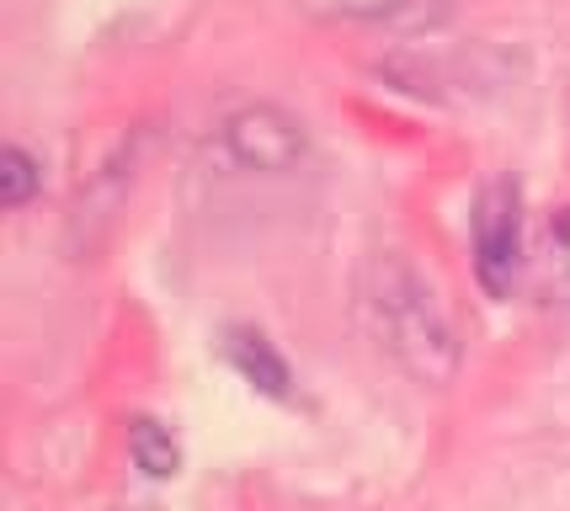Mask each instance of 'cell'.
Returning <instances> with one entry per match:
<instances>
[{
  "mask_svg": "<svg viewBox=\"0 0 570 511\" xmlns=\"http://www.w3.org/2000/svg\"><path fill=\"white\" fill-rule=\"evenodd\" d=\"M474 277L491 298H512L522 277V193L512 181L474 197Z\"/></svg>",
  "mask_w": 570,
  "mask_h": 511,
  "instance_id": "2",
  "label": "cell"
},
{
  "mask_svg": "<svg viewBox=\"0 0 570 511\" xmlns=\"http://www.w3.org/2000/svg\"><path fill=\"white\" fill-rule=\"evenodd\" d=\"M128 459L139 463L149 480H171L176 469H181V448H176V438L160 421L134 415V421H128Z\"/></svg>",
  "mask_w": 570,
  "mask_h": 511,
  "instance_id": "5",
  "label": "cell"
},
{
  "mask_svg": "<svg viewBox=\"0 0 570 511\" xmlns=\"http://www.w3.org/2000/svg\"><path fill=\"white\" fill-rule=\"evenodd\" d=\"M357 309L379 352H390L416 384H448L459 367V336L448 320L443 298L432 293L422 272L411 267L400 250H379L363 283H357Z\"/></svg>",
  "mask_w": 570,
  "mask_h": 511,
  "instance_id": "1",
  "label": "cell"
},
{
  "mask_svg": "<svg viewBox=\"0 0 570 511\" xmlns=\"http://www.w3.org/2000/svg\"><path fill=\"white\" fill-rule=\"evenodd\" d=\"M336 17H363V22H395V17H422L426 0H309Z\"/></svg>",
  "mask_w": 570,
  "mask_h": 511,
  "instance_id": "8",
  "label": "cell"
},
{
  "mask_svg": "<svg viewBox=\"0 0 570 511\" xmlns=\"http://www.w3.org/2000/svg\"><path fill=\"white\" fill-rule=\"evenodd\" d=\"M539 267H544V288L570 298V208H560L544 224V245H539Z\"/></svg>",
  "mask_w": 570,
  "mask_h": 511,
  "instance_id": "7",
  "label": "cell"
},
{
  "mask_svg": "<svg viewBox=\"0 0 570 511\" xmlns=\"http://www.w3.org/2000/svg\"><path fill=\"white\" fill-rule=\"evenodd\" d=\"M224 357L235 363V373L246 379L250 390L273 394V400H288L294 373H288V363L277 357V346L267 336H256V331H229V341H224Z\"/></svg>",
  "mask_w": 570,
  "mask_h": 511,
  "instance_id": "4",
  "label": "cell"
},
{
  "mask_svg": "<svg viewBox=\"0 0 570 511\" xmlns=\"http://www.w3.org/2000/svg\"><path fill=\"white\" fill-rule=\"evenodd\" d=\"M219 139L246 170H294L304 160V149H309L304 128L288 112H277V107H240V112H229Z\"/></svg>",
  "mask_w": 570,
  "mask_h": 511,
  "instance_id": "3",
  "label": "cell"
},
{
  "mask_svg": "<svg viewBox=\"0 0 570 511\" xmlns=\"http://www.w3.org/2000/svg\"><path fill=\"white\" fill-rule=\"evenodd\" d=\"M38 187H43V160L27 155L22 145H6V155H0V203L22 208V203H32Z\"/></svg>",
  "mask_w": 570,
  "mask_h": 511,
  "instance_id": "6",
  "label": "cell"
}]
</instances>
